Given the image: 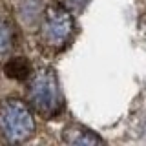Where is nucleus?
Instances as JSON below:
<instances>
[{"label":"nucleus","instance_id":"obj_1","mask_svg":"<svg viewBox=\"0 0 146 146\" xmlns=\"http://www.w3.org/2000/svg\"><path fill=\"white\" fill-rule=\"evenodd\" d=\"M27 99L31 108L44 117H53L62 108V93L60 84L51 68H38L29 75L27 86Z\"/></svg>","mask_w":146,"mask_h":146},{"label":"nucleus","instance_id":"obj_2","mask_svg":"<svg viewBox=\"0 0 146 146\" xmlns=\"http://www.w3.org/2000/svg\"><path fill=\"white\" fill-rule=\"evenodd\" d=\"M35 131L29 108L18 99H7L0 104V133L7 143H24Z\"/></svg>","mask_w":146,"mask_h":146},{"label":"nucleus","instance_id":"obj_3","mask_svg":"<svg viewBox=\"0 0 146 146\" xmlns=\"http://www.w3.org/2000/svg\"><path fill=\"white\" fill-rule=\"evenodd\" d=\"M73 35V17L64 6H55L46 9L42 17V29L40 36L51 48H62L68 44V40Z\"/></svg>","mask_w":146,"mask_h":146},{"label":"nucleus","instance_id":"obj_4","mask_svg":"<svg viewBox=\"0 0 146 146\" xmlns=\"http://www.w3.org/2000/svg\"><path fill=\"white\" fill-rule=\"evenodd\" d=\"M64 141L68 144H79V146H91V144H102V139L99 135H95L93 131H90L88 128L82 126H68L64 130Z\"/></svg>","mask_w":146,"mask_h":146},{"label":"nucleus","instance_id":"obj_5","mask_svg":"<svg viewBox=\"0 0 146 146\" xmlns=\"http://www.w3.org/2000/svg\"><path fill=\"white\" fill-rule=\"evenodd\" d=\"M4 73H6L9 79L24 80L31 75V66L24 57H13L4 64Z\"/></svg>","mask_w":146,"mask_h":146},{"label":"nucleus","instance_id":"obj_6","mask_svg":"<svg viewBox=\"0 0 146 146\" xmlns=\"http://www.w3.org/2000/svg\"><path fill=\"white\" fill-rule=\"evenodd\" d=\"M15 44V27L11 20L0 13V58L6 57Z\"/></svg>","mask_w":146,"mask_h":146},{"label":"nucleus","instance_id":"obj_7","mask_svg":"<svg viewBox=\"0 0 146 146\" xmlns=\"http://www.w3.org/2000/svg\"><path fill=\"white\" fill-rule=\"evenodd\" d=\"M44 7H42V2L40 0H22L20 6H18V15L20 18L26 22V24H35L36 20H40L44 15H42Z\"/></svg>","mask_w":146,"mask_h":146},{"label":"nucleus","instance_id":"obj_8","mask_svg":"<svg viewBox=\"0 0 146 146\" xmlns=\"http://www.w3.org/2000/svg\"><path fill=\"white\" fill-rule=\"evenodd\" d=\"M68 2H70V6L75 9V11H80V9L84 7L86 4L90 2V0H68Z\"/></svg>","mask_w":146,"mask_h":146},{"label":"nucleus","instance_id":"obj_9","mask_svg":"<svg viewBox=\"0 0 146 146\" xmlns=\"http://www.w3.org/2000/svg\"><path fill=\"white\" fill-rule=\"evenodd\" d=\"M143 131H144V135H146V122L143 124Z\"/></svg>","mask_w":146,"mask_h":146}]
</instances>
